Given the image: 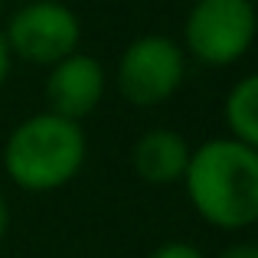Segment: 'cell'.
<instances>
[{"instance_id": "8992f818", "label": "cell", "mask_w": 258, "mask_h": 258, "mask_svg": "<svg viewBox=\"0 0 258 258\" xmlns=\"http://www.w3.org/2000/svg\"><path fill=\"white\" fill-rule=\"evenodd\" d=\"M108 88V72L88 52H72V56L59 59L56 66H49L46 76V111L62 114L69 121H79L95 111L105 98Z\"/></svg>"}, {"instance_id": "ba28073f", "label": "cell", "mask_w": 258, "mask_h": 258, "mask_svg": "<svg viewBox=\"0 0 258 258\" xmlns=\"http://www.w3.org/2000/svg\"><path fill=\"white\" fill-rule=\"evenodd\" d=\"M222 121L229 127V138L258 147V76H242L226 92Z\"/></svg>"}, {"instance_id": "3957f363", "label": "cell", "mask_w": 258, "mask_h": 258, "mask_svg": "<svg viewBox=\"0 0 258 258\" xmlns=\"http://www.w3.org/2000/svg\"><path fill=\"white\" fill-rule=\"evenodd\" d=\"M255 33V0H193L183 20V52L200 66L226 69L248 56Z\"/></svg>"}, {"instance_id": "6da1fadb", "label": "cell", "mask_w": 258, "mask_h": 258, "mask_svg": "<svg viewBox=\"0 0 258 258\" xmlns=\"http://www.w3.org/2000/svg\"><path fill=\"white\" fill-rule=\"evenodd\" d=\"M180 183L206 226L219 232H245L258 222V147L229 134L213 138L189 151Z\"/></svg>"}, {"instance_id": "277c9868", "label": "cell", "mask_w": 258, "mask_h": 258, "mask_svg": "<svg viewBox=\"0 0 258 258\" xmlns=\"http://www.w3.org/2000/svg\"><path fill=\"white\" fill-rule=\"evenodd\" d=\"M183 79H186V52L173 36L164 33H144L131 39L114 66L118 95L134 108L164 105L180 92Z\"/></svg>"}, {"instance_id": "9c48e42d", "label": "cell", "mask_w": 258, "mask_h": 258, "mask_svg": "<svg viewBox=\"0 0 258 258\" xmlns=\"http://www.w3.org/2000/svg\"><path fill=\"white\" fill-rule=\"evenodd\" d=\"M147 258H206V255L193 242H164V245H157Z\"/></svg>"}, {"instance_id": "5b68a950", "label": "cell", "mask_w": 258, "mask_h": 258, "mask_svg": "<svg viewBox=\"0 0 258 258\" xmlns=\"http://www.w3.org/2000/svg\"><path fill=\"white\" fill-rule=\"evenodd\" d=\"M0 30L10 59H23L46 69L79 52L82 43V20L62 0H26L10 13L7 26Z\"/></svg>"}, {"instance_id": "7c38bea8", "label": "cell", "mask_w": 258, "mask_h": 258, "mask_svg": "<svg viewBox=\"0 0 258 258\" xmlns=\"http://www.w3.org/2000/svg\"><path fill=\"white\" fill-rule=\"evenodd\" d=\"M7 226H10V206H7V196L0 193V239L7 235Z\"/></svg>"}, {"instance_id": "52a82bcc", "label": "cell", "mask_w": 258, "mask_h": 258, "mask_svg": "<svg viewBox=\"0 0 258 258\" xmlns=\"http://www.w3.org/2000/svg\"><path fill=\"white\" fill-rule=\"evenodd\" d=\"M189 151L180 131L173 127H151L131 147V167L147 186H173L183 180V170L189 164Z\"/></svg>"}, {"instance_id": "8fae6325", "label": "cell", "mask_w": 258, "mask_h": 258, "mask_svg": "<svg viewBox=\"0 0 258 258\" xmlns=\"http://www.w3.org/2000/svg\"><path fill=\"white\" fill-rule=\"evenodd\" d=\"M10 66H13V59H10V49H7V43H4V30H0V88H4L7 76H10Z\"/></svg>"}, {"instance_id": "30bf717a", "label": "cell", "mask_w": 258, "mask_h": 258, "mask_svg": "<svg viewBox=\"0 0 258 258\" xmlns=\"http://www.w3.org/2000/svg\"><path fill=\"white\" fill-rule=\"evenodd\" d=\"M219 258H258V245H252V242H232V245L222 248Z\"/></svg>"}, {"instance_id": "4fadbf2b", "label": "cell", "mask_w": 258, "mask_h": 258, "mask_svg": "<svg viewBox=\"0 0 258 258\" xmlns=\"http://www.w3.org/2000/svg\"><path fill=\"white\" fill-rule=\"evenodd\" d=\"M20 4H26V0H20Z\"/></svg>"}, {"instance_id": "7a4b0ae2", "label": "cell", "mask_w": 258, "mask_h": 258, "mask_svg": "<svg viewBox=\"0 0 258 258\" xmlns=\"http://www.w3.org/2000/svg\"><path fill=\"white\" fill-rule=\"evenodd\" d=\"M88 141L79 121L39 111L23 118L4 141V173L23 193H56L82 173Z\"/></svg>"}]
</instances>
